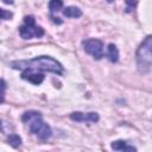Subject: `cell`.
<instances>
[{"label": "cell", "mask_w": 152, "mask_h": 152, "mask_svg": "<svg viewBox=\"0 0 152 152\" xmlns=\"http://www.w3.org/2000/svg\"><path fill=\"white\" fill-rule=\"evenodd\" d=\"M13 69H28L33 71H48V72H53L56 75H63L64 74V68L62 64L56 61L55 58L50 56H39L30 61H15L11 63Z\"/></svg>", "instance_id": "cell-1"}, {"label": "cell", "mask_w": 152, "mask_h": 152, "mask_svg": "<svg viewBox=\"0 0 152 152\" xmlns=\"http://www.w3.org/2000/svg\"><path fill=\"white\" fill-rule=\"evenodd\" d=\"M21 121L28 127L30 132L38 137L40 140H48L52 135L50 126L44 122L42 114L36 110H27L23 114Z\"/></svg>", "instance_id": "cell-2"}, {"label": "cell", "mask_w": 152, "mask_h": 152, "mask_svg": "<svg viewBox=\"0 0 152 152\" xmlns=\"http://www.w3.org/2000/svg\"><path fill=\"white\" fill-rule=\"evenodd\" d=\"M152 38L151 36H147L144 42L140 44V46L137 50V64L140 70V72L146 74L150 72L151 65H152Z\"/></svg>", "instance_id": "cell-3"}, {"label": "cell", "mask_w": 152, "mask_h": 152, "mask_svg": "<svg viewBox=\"0 0 152 152\" xmlns=\"http://www.w3.org/2000/svg\"><path fill=\"white\" fill-rule=\"evenodd\" d=\"M19 36L23 39H31L32 37L40 38L44 36V30L43 27L36 25L34 17L27 15L24 19V24L19 27Z\"/></svg>", "instance_id": "cell-4"}, {"label": "cell", "mask_w": 152, "mask_h": 152, "mask_svg": "<svg viewBox=\"0 0 152 152\" xmlns=\"http://www.w3.org/2000/svg\"><path fill=\"white\" fill-rule=\"evenodd\" d=\"M82 45H83V50L93 56L95 59H101L104 55L103 52V43L100 40V39H95V38H89V39H86L82 42Z\"/></svg>", "instance_id": "cell-5"}, {"label": "cell", "mask_w": 152, "mask_h": 152, "mask_svg": "<svg viewBox=\"0 0 152 152\" xmlns=\"http://www.w3.org/2000/svg\"><path fill=\"white\" fill-rule=\"evenodd\" d=\"M70 119L76 122H97L99 114L95 112L90 113H82V112H74L70 114Z\"/></svg>", "instance_id": "cell-6"}, {"label": "cell", "mask_w": 152, "mask_h": 152, "mask_svg": "<svg viewBox=\"0 0 152 152\" xmlns=\"http://www.w3.org/2000/svg\"><path fill=\"white\" fill-rule=\"evenodd\" d=\"M21 78L25 81H28L32 84L39 86L43 81H44V75L42 72H37L33 70H28V69H24L21 72Z\"/></svg>", "instance_id": "cell-7"}, {"label": "cell", "mask_w": 152, "mask_h": 152, "mask_svg": "<svg viewBox=\"0 0 152 152\" xmlns=\"http://www.w3.org/2000/svg\"><path fill=\"white\" fill-rule=\"evenodd\" d=\"M110 146L114 151H137L134 146L128 145V142L125 140H115L112 142Z\"/></svg>", "instance_id": "cell-8"}, {"label": "cell", "mask_w": 152, "mask_h": 152, "mask_svg": "<svg viewBox=\"0 0 152 152\" xmlns=\"http://www.w3.org/2000/svg\"><path fill=\"white\" fill-rule=\"evenodd\" d=\"M63 14L66 18H80L82 15V11L76 6H69L63 10Z\"/></svg>", "instance_id": "cell-9"}, {"label": "cell", "mask_w": 152, "mask_h": 152, "mask_svg": "<svg viewBox=\"0 0 152 152\" xmlns=\"http://www.w3.org/2000/svg\"><path fill=\"white\" fill-rule=\"evenodd\" d=\"M107 57L112 63H116L119 59V51L114 44H109L107 48Z\"/></svg>", "instance_id": "cell-10"}, {"label": "cell", "mask_w": 152, "mask_h": 152, "mask_svg": "<svg viewBox=\"0 0 152 152\" xmlns=\"http://www.w3.org/2000/svg\"><path fill=\"white\" fill-rule=\"evenodd\" d=\"M62 7H63V0H50L49 1V10L51 13L62 10Z\"/></svg>", "instance_id": "cell-11"}, {"label": "cell", "mask_w": 152, "mask_h": 152, "mask_svg": "<svg viewBox=\"0 0 152 152\" xmlns=\"http://www.w3.org/2000/svg\"><path fill=\"white\" fill-rule=\"evenodd\" d=\"M7 141H8V144H10L11 146H13V147H18V146L21 144V138H20L18 134L12 133V134L8 135Z\"/></svg>", "instance_id": "cell-12"}, {"label": "cell", "mask_w": 152, "mask_h": 152, "mask_svg": "<svg viewBox=\"0 0 152 152\" xmlns=\"http://www.w3.org/2000/svg\"><path fill=\"white\" fill-rule=\"evenodd\" d=\"M13 17V13L11 11H7V10H2L0 8V19L2 20H8Z\"/></svg>", "instance_id": "cell-13"}, {"label": "cell", "mask_w": 152, "mask_h": 152, "mask_svg": "<svg viewBox=\"0 0 152 152\" xmlns=\"http://www.w3.org/2000/svg\"><path fill=\"white\" fill-rule=\"evenodd\" d=\"M5 89H6V83L4 80L0 78V103H2L5 100Z\"/></svg>", "instance_id": "cell-14"}, {"label": "cell", "mask_w": 152, "mask_h": 152, "mask_svg": "<svg viewBox=\"0 0 152 152\" xmlns=\"http://www.w3.org/2000/svg\"><path fill=\"white\" fill-rule=\"evenodd\" d=\"M126 5H127L126 11H127V12H131V11L137 6V0H126Z\"/></svg>", "instance_id": "cell-15"}, {"label": "cell", "mask_w": 152, "mask_h": 152, "mask_svg": "<svg viewBox=\"0 0 152 152\" xmlns=\"http://www.w3.org/2000/svg\"><path fill=\"white\" fill-rule=\"evenodd\" d=\"M4 1H5V2H7V4H8V2H10V4H12V1H11V0H4Z\"/></svg>", "instance_id": "cell-16"}, {"label": "cell", "mask_w": 152, "mask_h": 152, "mask_svg": "<svg viewBox=\"0 0 152 152\" xmlns=\"http://www.w3.org/2000/svg\"><path fill=\"white\" fill-rule=\"evenodd\" d=\"M107 1H108L109 4H112V2H114V0H107Z\"/></svg>", "instance_id": "cell-17"}]
</instances>
